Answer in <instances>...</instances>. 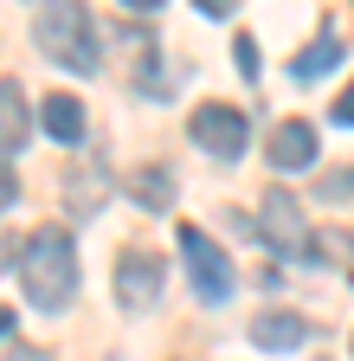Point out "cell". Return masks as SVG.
<instances>
[{
  "mask_svg": "<svg viewBox=\"0 0 354 361\" xmlns=\"http://www.w3.org/2000/svg\"><path fill=\"white\" fill-rule=\"evenodd\" d=\"M20 284H26V303L32 310H65L77 297V245L65 226H32V233L20 239Z\"/></svg>",
  "mask_w": 354,
  "mask_h": 361,
  "instance_id": "1",
  "label": "cell"
},
{
  "mask_svg": "<svg viewBox=\"0 0 354 361\" xmlns=\"http://www.w3.org/2000/svg\"><path fill=\"white\" fill-rule=\"evenodd\" d=\"M32 39H39V52L52 65H65L77 78H91L103 65V39H97V20H91L84 0H52V7L32 20Z\"/></svg>",
  "mask_w": 354,
  "mask_h": 361,
  "instance_id": "2",
  "label": "cell"
},
{
  "mask_svg": "<svg viewBox=\"0 0 354 361\" xmlns=\"http://www.w3.org/2000/svg\"><path fill=\"white\" fill-rule=\"evenodd\" d=\"M181 258H187V278L200 290V303H226L232 297V258L219 252V239H206L200 226H181Z\"/></svg>",
  "mask_w": 354,
  "mask_h": 361,
  "instance_id": "3",
  "label": "cell"
},
{
  "mask_svg": "<svg viewBox=\"0 0 354 361\" xmlns=\"http://www.w3.org/2000/svg\"><path fill=\"white\" fill-rule=\"evenodd\" d=\"M187 135H194L213 161H239L245 142H251V123H245V110H232V104H200V110L187 116Z\"/></svg>",
  "mask_w": 354,
  "mask_h": 361,
  "instance_id": "4",
  "label": "cell"
},
{
  "mask_svg": "<svg viewBox=\"0 0 354 361\" xmlns=\"http://www.w3.org/2000/svg\"><path fill=\"white\" fill-rule=\"evenodd\" d=\"M251 233L271 245V252H303L309 245V226H303V200L290 188H264L258 200V219H251Z\"/></svg>",
  "mask_w": 354,
  "mask_h": 361,
  "instance_id": "5",
  "label": "cell"
},
{
  "mask_svg": "<svg viewBox=\"0 0 354 361\" xmlns=\"http://www.w3.org/2000/svg\"><path fill=\"white\" fill-rule=\"evenodd\" d=\"M155 297H161V258L142 252V245H129L116 258V303L122 310H148Z\"/></svg>",
  "mask_w": 354,
  "mask_h": 361,
  "instance_id": "6",
  "label": "cell"
},
{
  "mask_svg": "<svg viewBox=\"0 0 354 361\" xmlns=\"http://www.w3.org/2000/svg\"><path fill=\"white\" fill-rule=\"evenodd\" d=\"M316 149H322V135H316V123H303V116H290V123L271 129V168H309Z\"/></svg>",
  "mask_w": 354,
  "mask_h": 361,
  "instance_id": "7",
  "label": "cell"
},
{
  "mask_svg": "<svg viewBox=\"0 0 354 361\" xmlns=\"http://www.w3.org/2000/svg\"><path fill=\"white\" fill-rule=\"evenodd\" d=\"M32 135V110H26V90L20 78H0V155H20Z\"/></svg>",
  "mask_w": 354,
  "mask_h": 361,
  "instance_id": "8",
  "label": "cell"
},
{
  "mask_svg": "<svg viewBox=\"0 0 354 361\" xmlns=\"http://www.w3.org/2000/svg\"><path fill=\"white\" fill-rule=\"evenodd\" d=\"M309 336V316H296V310H264V316H251V342L258 348H303Z\"/></svg>",
  "mask_w": 354,
  "mask_h": 361,
  "instance_id": "9",
  "label": "cell"
},
{
  "mask_svg": "<svg viewBox=\"0 0 354 361\" xmlns=\"http://www.w3.org/2000/svg\"><path fill=\"white\" fill-rule=\"evenodd\" d=\"M335 59H341V32L322 20V32L309 39L303 52H296V84H316V78H329V71H335Z\"/></svg>",
  "mask_w": 354,
  "mask_h": 361,
  "instance_id": "10",
  "label": "cell"
},
{
  "mask_svg": "<svg viewBox=\"0 0 354 361\" xmlns=\"http://www.w3.org/2000/svg\"><path fill=\"white\" fill-rule=\"evenodd\" d=\"M39 123H46L52 142H84V104L65 97V90H52V97L39 104Z\"/></svg>",
  "mask_w": 354,
  "mask_h": 361,
  "instance_id": "11",
  "label": "cell"
},
{
  "mask_svg": "<svg viewBox=\"0 0 354 361\" xmlns=\"http://www.w3.org/2000/svg\"><path fill=\"white\" fill-rule=\"evenodd\" d=\"M129 194H136L142 207H167V200H174V174H167V168H142L136 180H129Z\"/></svg>",
  "mask_w": 354,
  "mask_h": 361,
  "instance_id": "12",
  "label": "cell"
},
{
  "mask_svg": "<svg viewBox=\"0 0 354 361\" xmlns=\"http://www.w3.org/2000/svg\"><path fill=\"white\" fill-rule=\"evenodd\" d=\"M103 194H110V180H103V174L71 168V213H91V200H103Z\"/></svg>",
  "mask_w": 354,
  "mask_h": 361,
  "instance_id": "13",
  "label": "cell"
},
{
  "mask_svg": "<svg viewBox=\"0 0 354 361\" xmlns=\"http://www.w3.org/2000/svg\"><path fill=\"white\" fill-rule=\"evenodd\" d=\"M232 59H239V78H251V84H258V71H264V65H258V39H251V32H239V39H232Z\"/></svg>",
  "mask_w": 354,
  "mask_h": 361,
  "instance_id": "14",
  "label": "cell"
},
{
  "mask_svg": "<svg viewBox=\"0 0 354 361\" xmlns=\"http://www.w3.org/2000/svg\"><path fill=\"white\" fill-rule=\"evenodd\" d=\"M354 194V168H341V174H322L316 180V200H348Z\"/></svg>",
  "mask_w": 354,
  "mask_h": 361,
  "instance_id": "15",
  "label": "cell"
},
{
  "mask_svg": "<svg viewBox=\"0 0 354 361\" xmlns=\"http://www.w3.org/2000/svg\"><path fill=\"white\" fill-rule=\"evenodd\" d=\"M329 116H335V123H341V129H354V84H348V90H341V97H335V110H329Z\"/></svg>",
  "mask_w": 354,
  "mask_h": 361,
  "instance_id": "16",
  "label": "cell"
},
{
  "mask_svg": "<svg viewBox=\"0 0 354 361\" xmlns=\"http://www.w3.org/2000/svg\"><path fill=\"white\" fill-rule=\"evenodd\" d=\"M13 194H20V180H13V168H7V161H0V213L13 207Z\"/></svg>",
  "mask_w": 354,
  "mask_h": 361,
  "instance_id": "17",
  "label": "cell"
},
{
  "mask_svg": "<svg viewBox=\"0 0 354 361\" xmlns=\"http://www.w3.org/2000/svg\"><path fill=\"white\" fill-rule=\"evenodd\" d=\"M194 7H200L206 20H232V7H239V0H194Z\"/></svg>",
  "mask_w": 354,
  "mask_h": 361,
  "instance_id": "18",
  "label": "cell"
},
{
  "mask_svg": "<svg viewBox=\"0 0 354 361\" xmlns=\"http://www.w3.org/2000/svg\"><path fill=\"white\" fill-rule=\"evenodd\" d=\"M7 361H52V355H46V348H13Z\"/></svg>",
  "mask_w": 354,
  "mask_h": 361,
  "instance_id": "19",
  "label": "cell"
},
{
  "mask_svg": "<svg viewBox=\"0 0 354 361\" xmlns=\"http://www.w3.org/2000/svg\"><path fill=\"white\" fill-rule=\"evenodd\" d=\"M7 336H13V310L0 303V342H7Z\"/></svg>",
  "mask_w": 354,
  "mask_h": 361,
  "instance_id": "20",
  "label": "cell"
},
{
  "mask_svg": "<svg viewBox=\"0 0 354 361\" xmlns=\"http://www.w3.org/2000/svg\"><path fill=\"white\" fill-rule=\"evenodd\" d=\"M122 7H129V13H155L161 0H122Z\"/></svg>",
  "mask_w": 354,
  "mask_h": 361,
  "instance_id": "21",
  "label": "cell"
},
{
  "mask_svg": "<svg viewBox=\"0 0 354 361\" xmlns=\"http://www.w3.org/2000/svg\"><path fill=\"white\" fill-rule=\"evenodd\" d=\"M348 271H354V264H348Z\"/></svg>",
  "mask_w": 354,
  "mask_h": 361,
  "instance_id": "22",
  "label": "cell"
}]
</instances>
